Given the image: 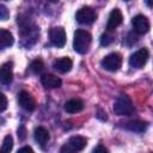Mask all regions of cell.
I'll return each mask as SVG.
<instances>
[{
    "mask_svg": "<svg viewBox=\"0 0 153 153\" xmlns=\"http://www.w3.org/2000/svg\"><path fill=\"white\" fill-rule=\"evenodd\" d=\"M92 42V36L86 30H76L74 32L73 48L78 54H86Z\"/></svg>",
    "mask_w": 153,
    "mask_h": 153,
    "instance_id": "6da1fadb",
    "label": "cell"
},
{
    "mask_svg": "<svg viewBox=\"0 0 153 153\" xmlns=\"http://www.w3.org/2000/svg\"><path fill=\"white\" fill-rule=\"evenodd\" d=\"M114 112L118 116H130L135 112L131 99L127 94H120L114 103Z\"/></svg>",
    "mask_w": 153,
    "mask_h": 153,
    "instance_id": "7a4b0ae2",
    "label": "cell"
},
{
    "mask_svg": "<svg viewBox=\"0 0 153 153\" xmlns=\"http://www.w3.org/2000/svg\"><path fill=\"white\" fill-rule=\"evenodd\" d=\"M75 19L78 23L84 24V25H90L97 19V13L96 11L90 7V6H84L80 10H78L75 14Z\"/></svg>",
    "mask_w": 153,
    "mask_h": 153,
    "instance_id": "3957f363",
    "label": "cell"
},
{
    "mask_svg": "<svg viewBox=\"0 0 153 153\" xmlns=\"http://www.w3.org/2000/svg\"><path fill=\"white\" fill-rule=\"evenodd\" d=\"M100 65L109 72H116L122 65V56L118 53H111L100 61Z\"/></svg>",
    "mask_w": 153,
    "mask_h": 153,
    "instance_id": "277c9868",
    "label": "cell"
},
{
    "mask_svg": "<svg viewBox=\"0 0 153 153\" xmlns=\"http://www.w3.org/2000/svg\"><path fill=\"white\" fill-rule=\"evenodd\" d=\"M49 37L51 43L57 48H62L66 44V31L62 26H55L50 29Z\"/></svg>",
    "mask_w": 153,
    "mask_h": 153,
    "instance_id": "5b68a950",
    "label": "cell"
},
{
    "mask_svg": "<svg viewBox=\"0 0 153 153\" xmlns=\"http://www.w3.org/2000/svg\"><path fill=\"white\" fill-rule=\"evenodd\" d=\"M148 60V50L146 48H141L135 51L129 57V65L133 68H141Z\"/></svg>",
    "mask_w": 153,
    "mask_h": 153,
    "instance_id": "8992f818",
    "label": "cell"
},
{
    "mask_svg": "<svg viewBox=\"0 0 153 153\" xmlns=\"http://www.w3.org/2000/svg\"><path fill=\"white\" fill-rule=\"evenodd\" d=\"M131 25L133 29L136 33L139 35H143L147 33L149 30V22L147 19V17H145L143 14H137L131 19Z\"/></svg>",
    "mask_w": 153,
    "mask_h": 153,
    "instance_id": "52a82bcc",
    "label": "cell"
},
{
    "mask_svg": "<svg viewBox=\"0 0 153 153\" xmlns=\"http://www.w3.org/2000/svg\"><path fill=\"white\" fill-rule=\"evenodd\" d=\"M18 103L19 105L26 111H33L36 109V100L35 98L26 91H20L18 94Z\"/></svg>",
    "mask_w": 153,
    "mask_h": 153,
    "instance_id": "ba28073f",
    "label": "cell"
},
{
    "mask_svg": "<svg viewBox=\"0 0 153 153\" xmlns=\"http://www.w3.org/2000/svg\"><path fill=\"white\" fill-rule=\"evenodd\" d=\"M13 80V65L12 62H6L0 67V82L4 85L11 84Z\"/></svg>",
    "mask_w": 153,
    "mask_h": 153,
    "instance_id": "9c48e42d",
    "label": "cell"
},
{
    "mask_svg": "<svg viewBox=\"0 0 153 153\" xmlns=\"http://www.w3.org/2000/svg\"><path fill=\"white\" fill-rule=\"evenodd\" d=\"M122 20H123L122 12H121L118 8H114V10L110 12V14H109V19H108V24H106L108 31L115 30L118 25L122 24Z\"/></svg>",
    "mask_w": 153,
    "mask_h": 153,
    "instance_id": "30bf717a",
    "label": "cell"
},
{
    "mask_svg": "<svg viewBox=\"0 0 153 153\" xmlns=\"http://www.w3.org/2000/svg\"><path fill=\"white\" fill-rule=\"evenodd\" d=\"M41 82L44 87H48V88H56V87H60L62 84V81L59 76L50 74V73L43 74L41 76Z\"/></svg>",
    "mask_w": 153,
    "mask_h": 153,
    "instance_id": "8fae6325",
    "label": "cell"
},
{
    "mask_svg": "<svg viewBox=\"0 0 153 153\" xmlns=\"http://www.w3.org/2000/svg\"><path fill=\"white\" fill-rule=\"evenodd\" d=\"M84 109V102L81 99H78V98H73V99H69L65 103V110L69 114H76V112H80L81 110Z\"/></svg>",
    "mask_w": 153,
    "mask_h": 153,
    "instance_id": "7c38bea8",
    "label": "cell"
},
{
    "mask_svg": "<svg viewBox=\"0 0 153 153\" xmlns=\"http://www.w3.org/2000/svg\"><path fill=\"white\" fill-rule=\"evenodd\" d=\"M74 152H78V151H81L86 147L87 145V139L84 137V136H80V135H76V136H72L69 140H68V143H67Z\"/></svg>",
    "mask_w": 153,
    "mask_h": 153,
    "instance_id": "4fadbf2b",
    "label": "cell"
},
{
    "mask_svg": "<svg viewBox=\"0 0 153 153\" xmlns=\"http://www.w3.org/2000/svg\"><path fill=\"white\" fill-rule=\"evenodd\" d=\"M73 62L69 57H61L54 62V68L60 73H67L72 69Z\"/></svg>",
    "mask_w": 153,
    "mask_h": 153,
    "instance_id": "5bb4252c",
    "label": "cell"
},
{
    "mask_svg": "<svg viewBox=\"0 0 153 153\" xmlns=\"http://www.w3.org/2000/svg\"><path fill=\"white\" fill-rule=\"evenodd\" d=\"M14 42V38L12 33L8 30L0 29V50H4L8 47H11Z\"/></svg>",
    "mask_w": 153,
    "mask_h": 153,
    "instance_id": "9a60e30c",
    "label": "cell"
},
{
    "mask_svg": "<svg viewBox=\"0 0 153 153\" xmlns=\"http://www.w3.org/2000/svg\"><path fill=\"white\" fill-rule=\"evenodd\" d=\"M33 136H35V140L41 146H44L49 140V131L44 127H37L33 131Z\"/></svg>",
    "mask_w": 153,
    "mask_h": 153,
    "instance_id": "2e32d148",
    "label": "cell"
},
{
    "mask_svg": "<svg viewBox=\"0 0 153 153\" xmlns=\"http://www.w3.org/2000/svg\"><path fill=\"white\" fill-rule=\"evenodd\" d=\"M124 128L130 130V131H136V133H142L147 129V123L142 121H129L124 123Z\"/></svg>",
    "mask_w": 153,
    "mask_h": 153,
    "instance_id": "e0dca14e",
    "label": "cell"
},
{
    "mask_svg": "<svg viewBox=\"0 0 153 153\" xmlns=\"http://www.w3.org/2000/svg\"><path fill=\"white\" fill-rule=\"evenodd\" d=\"M13 148V139L11 135H6L4 137L2 145L0 147V153H10Z\"/></svg>",
    "mask_w": 153,
    "mask_h": 153,
    "instance_id": "ac0fdd59",
    "label": "cell"
},
{
    "mask_svg": "<svg viewBox=\"0 0 153 153\" xmlns=\"http://www.w3.org/2000/svg\"><path fill=\"white\" fill-rule=\"evenodd\" d=\"M44 69V63L41 59H36L31 62L30 65V71L33 73V74H41Z\"/></svg>",
    "mask_w": 153,
    "mask_h": 153,
    "instance_id": "d6986e66",
    "label": "cell"
},
{
    "mask_svg": "<svg viewBox=\"0 0 153 153\" xmlns=\"http://www.w3.org/2000/svg\"><path fill=\"white\" fill-rule=\"evenodd\" d=\"M112 41H114V36L110 35V33H108V32L100 36V44L102 45H109Z\"/></svg>",
    "mask_w": 153,
    "mask_h": 153,
    "instance_id": "ffe728a7",
    "label": "cell"
},
{
    "mask_svg": "<svg viewBox=\"0 0 153 153\" xmlns=\"http://www.w3.org/2000/svg\"><path fill=\"white\" fill-rule=\"evenodd\" d=\"M8 16H10V12H8L7 7H6L5 5L0 4V19L6 20V19L8 18Z\"/></svg>",
    "mask_w": 153,
    "mask_h": 153,
    "instance_id": "44dd1931",
    "label": "cell"
},
{
    "mask_svg": "<svg viewBox=\"0 0 153 153\" xmlns=\"http://www.w3.org/2000/svg\"><path fill=\"white\" fill-rule=\"evenodd\" d=\"M7 98H6V96L4 94V93H1L0 92V112H2V111H5L6 109H7Z\"/></svg>",
    "mask_w": 153,
    "mask_h": 153,
    "instance_id": "7402d4cb",
    "label": "cell"
},
{
    "mask_svg": "<svg viewBox=\"0 0 153 153\" xmlns=\"http://www.w3.org/2000/svg\"><path fill=\"white\" fill-rule=\"evenodd\" d=\"M60 153H75V152L66 143V145H63V146L60 148Z\"/></svg>",
    "mask_w": 153,
    "mask_h": 153,
    "instance_id": "603a6c76",
    "label": "cell"
},
{
    "mask_svg": "<svg viewBox=\"0 0 153 153\" xmlns=\"http://www.w3.org/2000/svg\"><path fill=\"white\" fill-rule=\"evenodd\" d=\"M92 153H109V151H108L104 146L99 145V146H97V147L93 149V152H92Z\"/></svg>",
    "mask_w": 153,
    "mask_h": 153,
    "instance_id": "cb8c5ba5",
    "label": "cell"
},
{
    "mask_svg": "<svg viewBox=\"0 0 153 153\" xmlns=\"http://www.w3.org/2000/svg\"><path fill=\"white\" fill-rule=\"evenodd\" d=\"M17 153H35V152H33V149H32L31 147H29V146H24V147H22Z\"/></svg>",
    "mask_w": 153,
    "mask_h": 153,
    "instance_id": "d4e9b609",
    "label": "cell"
}]
</instances>
